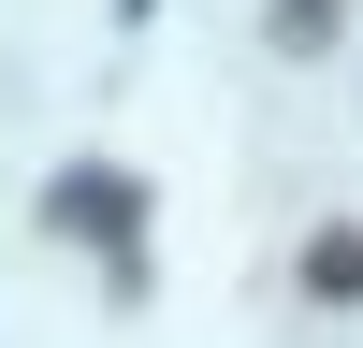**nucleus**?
Returning <instances> with one entry per match:
<instances>
[{
    "label": "nucleus",
    "instance_id": "f257e3e1",
    "mask_svg": "<svg viewBox=\"0 0 363 348\" xmlns=\"http://www.w3.org/2000/svg\"><path fill=\"white\" fill-rule=\"evenodd\" d=\"M320 290H363V232H320V261H306Z\"/></svg>",
    "mask_w": 363,
    "mask_h": 348
}]
</instances>
